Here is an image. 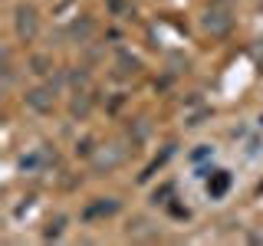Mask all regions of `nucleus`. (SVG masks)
Wrapping results in <instances>:
<instances>
[{
  "mask_svg": "<svg viewBox=\"0 0 263 246\" xmlns=\"http://www.w3.org/2000/svg\"><path fill=\"white\" fill-rule=\"evenodd\" d=\"M125 233L132 236V240H158V236H161V230L155 227L152 220H145V217H135V220L128 223V230H125Z\"/></svg>",
  "mask_w": 263,
  "mask_h": 246,
  "instance_id": "39448f33",
  "label": "nucleus"
},
{
  "mask_svg": "<svg viewBox=\"0 0 263 246\" xmlns=\"http://www.w3.org/2000/svg\"><path fill=\"white\" fill-rule=\"evenodd\" d=\"M4 86H13V63H10V53H4Z\"/></svg>",
  "mask_w": 263,
  "mask_h": 246,
  "instance_id": "9b49d317",
  "label": "nucleus"
},
{
  "mask_svg": "<svg viewBox=\"0 0 263 246\" xmlns=\"http://www.w3.org/2000/svg\"><path fill=\"white\" fill-rule=\"evenodd\" d=\"M230 27H234V16L224 4H211L208 13H204V30L211 33V36H227Z\"/></svg>",
  "mask_w": 263,
  "mask_h": 246,
  "instance_id": "f03ea898",
  "label": "nucleus"
},
{
  "mask_svg": "<svg viewBox=\"0 0 263 246\" xmlns=\"http://www.w3.org/2000/svg\"><path fill=\"white\" fill-rule=\"evenodd\" d=\"M63 223H66V220H63V217H56L53 223H49V230H46L43 236H46V240H49V236H60V233H63Z\"/></svg>",
  "mask_w": 263,
  "mask_h": 246,
  "instance_id": "f8f14e48",
  "label": "nucleus"
},
{
  "mask_svg": "<svg viewBox=\"0 0 263 246\" xmlns=\"http://www.w3.org/2000/svg\"><path fill=\"white\" fill-rule=\"evenodd\" d=\"M30 72L33 76H49V72H53V59H49V56H30Z\"/></svg>",
  "mask_w": 263,
  "mask_h": 246,
  "instance_id": "6e6552de",
  "label": "nucleus"
},
{
  "mask_svg": "<svg viewBox=\"0 0 263 246\" xmlns=\"http://www.w3.org/2000/svg\"><path fill=\"white\" fill-rule=\"evenodd\" d=\"M69 82H72L76 89H82V86L89 82V76H86V72H72V76H69Z\"/></svg>",
  "mask_w": 263,
  "mask_h": 246,
  "instance_id": "ddd939ff",
  "label": "nucleus"
},
{
  "mask_svg": "<svg viewBox=\"0 0 263 246\" xmlns=\"http://www.w3.org/2000/svg\"><path fill=\"white\" fill-rule=\"evenodd\" d=\"M23 102H27V109H33L36 115H46V112H53V105H56V89L53 86H36V89H30V92L23 95Z\"/></svg>",
  "mask_w": 263,
  "mask_h": 246,
  "instance_id": "20e7f679",
  "label": "nucleus"
},
{
  "mask_svg": "<svg viewBox=\"0 0 263 246\" xmlns=\"http://www.w3.org/2000/svg\"><path fill=\"white\" fill-rule=\"evenodd\" d=\"M115 210H119V200H112V197H109V203H92V207H89L86 210V217H109V213H115Z\"/></svg>",
  "mask_w": 263,
  "mask_h": 246,
  "instance_id": "1a4fd4ad",
  "label": "nucleus"
},
{
  "mask_svg": "<svg viewBox=\"0 0 263 246\" xmlns=\"http://www.w3.org/2000/svg\"><path fill=\"white\" fill-rule=\"evenodd\" d=\"M119 66H122V76H132V72H138V59H132V56H125V53L119 56Z\"/></svg>",
  "mask_w": 263,
  "mask_h": 246,
  "instance_id": "9d476101",
  "label": "nucleus"
},
{
  "mask_svg": "<svg viewBox=\"0 0 263 246\" xmlns=\"http://www.w3.org/2000/svg\"><path fill=\"white\" fill-rule=\"evenodd\" d=\"M89 112H92V95L76 89V95H72V102H69V115L82 121V118H89Z\"/></svg>",
  "mask_w": 263,
  "mask_h": 246,
  "instance_id": "423d86ee",
  "label": "nucleus"
},
{
  "mask_svg": "<svg viewBox=\"0 0 263 246\" xmlns=\"http://www.w3.org/2000/svg\"><path fill=\"white\" fill-rule=\"evenodd\" d=\"M92 33H96V23L89 20V16H82V20H76V23L69 27L72 43H89V39H92Z\"/></svg>",
  "mask_w": 263,
  "mask_h": 246,
  "instance_id": "0eeeda50",
  "label": "nucleus"
},
{
  "mask_svg": "<svg viewBox=\"0 0 263 246\" xmlns=\"http://www.w3.org/2000/svg\"><path fill=\"white\" fill-rule=\"evenodd\" d=\"M13 33H16V39H20V43H33V39H36L40 16H36V10H33L30 4H20L13 10Z\"/></svg>",
  "mask_w": 263,
  "mask_h": 246,
  "instance_id": "f257e3e1",
  "label": "nucleus"
},
{
  "mask_svg": "<svg viewBox=\"0 0 263 246\" xmlns=\"http://www.w3.org/2000/svg\"><path fill=\"white\" fill-rule=\"evenodd\" d=\"M122 161H125V151H122L119 145L99 148V151L92 154V171H96V174H109V171L122 168Z\"/></svg>",
  "mask_w": 263,
  "mask_h": 246,
  "instance_id": "7ed1b4c3",
  "label": "nucleus"
}]
</instances>
